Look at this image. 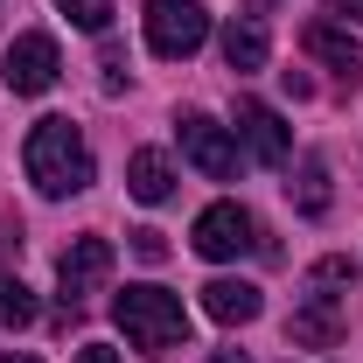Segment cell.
I'll list each match as a JSON object with an SVG mask.
<instances>
[{"label":"cell","mask_w":363,"mask_h":363,"mask_svg":"<svg viewBox=\"0 0 363 363\" xmlns=\"http://www.w3.org/2000/svg\"><path fill=\"white\" fill-rule=\"evenodd\" d=\"M21 168H28V182H35L43 196H77V189H91V175H98L84 133H77L70 119H35V133L21 147Z\"/></svg>","instance_id":"obj_1"},{"label":"cell","mask_w":363,"mask_h":363,"mask_svg":"<svg viewBox=\"0 0 363 363\" xmlns=\"http://www.w3.org/2000/svg\"><path fill=\"white\" fill-rule=\"evenodd\" d=\"M112 315H119V328H126V342L147 350V357H168V350L189 342L182 294H168V286H126V294L112 301Z\"/></svg>","instance_id":"obj_2"},{"label":"cell","mask_w":363,"mask_h":363,"mask_svg":"<svg viewBox=\"0 0 363 363\" xmlns=\"http://www.w3.org/2000/svg\"><path fill=\"white\" fill-rule=\"evenodd\" d=\"M210 43V14H203V0H147V49L154 56H196V49Z\"/></svg>","instance_id":"obj_3"},{"label":"cell","mask_w":363,"mask_h":363,"mask_svg":"<svg viewBox=\"0 0 363 363\" xmlns=\"http://www.w3.org/2000/svg\"><path fill=\"white\" fill-rule=\"evenodd\" d=\"M189 245L203 252V259H245L252 245H259V224H252V210L245 203H210L203 217H196V230H189Z\"/></svg>","instance_id":"obj_4"},{"label":"cell","mask_w":363,"mask_h":363,"mask_svg":"<svg viewBox=\"0 0 363 363\" xmlns=\"http://www.w3.org/2000/svg\"><path fill=\"white\" fill-rule=\"evenodd\" d=\"M112 279V238H77L70 252H63V266H56V286H63V308L77 315L91 294Z\"/></svg>","instance_id":"obj_5"},{"label":"cell","mask_w":363,"mask_h":363,"mask_svg":"<svg viewBox=\"0 0 363 363\" xmlns=\"http://www.w3.org/2000/svg\"><path fill=\"white\" fill-rule=\"evenodd\" d=\"M56 70H63V56H56V35H14L7 49V63H0V77L14 98H43L56 84Z\"/></svg>","instance_id":"obj_6"},{"label":"cell","mask_w":363,"mask_h":363,"mask_svg":"<svg viewBox=\"0 0 363 363\" xmlns=\"http://www.w3.org/2000/svg\"><path fill=\"white\" fill-rule=\"evenodd\" d=\"M182 133V154H189V168H203L210 182H224V175H238V140L210 119V112H189L175 126Z\"/></svg>","instance_id":"obj_7"},{"label":"cell","mask_w":363,"mask_h":363,"mask_svg":"<svg viewBox=\"0 0 363 363\" xmlns=\"http://www.w3.org/2000/svg\"><path fill=\"white\" fill-rule=\"evenodd\" d=\"M238 140L252 147V161H266V168H286V154H294V133L279 126V112L259 105V98H245L238 105Z\"/></svg>","instance_id":"obj_8"},{"label":"cell","mask_w":363,"mask_h":363,"mask_svg":"<svg viewBox=\"0 0 363 363\" xmlns=\"http://www.w3.org/2000/svg\"><path fill=\"white\" fill-rule=\"evenodd\" d=\"M335 335H342V294L308 279V301H301V315H294V342H308V350H328Z\"/></svg>","instance_id":"obj_9"},{"label":"cell","mask_w":363,"mask_h":363,"mask_svg":"<svg viewBox=\"0 0 363 363\" xmlns=\"http://www.w3.org/2000/svg\"><path fill=\"white\" fill-rule=\"evenodd\" d=\"M301 49H308L315 63H328L335 77H350V84H357V70H363V49H357V35H350L342 21H308Z\"/></svg>","instance_id":"obj_10"},{"label":"cell","mask_w":363,"mask_h":363,"mask_svg":"<svg viewBox=\"0 0 363 363\" xmlns=\"http://www.w3.org/2000/svg\"><path fill=\"white\" fill-rule=\"evenodd\" d=\"M259 308H266V301H259V286H252V279H210V286H203V315L224 321V328L259 321Z\"/></svg>","instance_id":"obj_11"},{"label":"cell","mask_w":363,"mask_h":363,"mask_svg":"<svg viewBox=\"0 0 363 363\" xmlns=\"http://www.w3.org/2000/svg\"><path fill=\"white\" fill-rule=\"evenodd\" d=\"M126 189H133L140 203H168V196H175V168H168V154L140 147L133 161H126Z\"/></svg>","instance_id":"obj_12"},{"label":"cell","mask_w":363,"mask_h":363,"mask_svg":"<svg viewBox=\"0 0 363 363\" xmlns=\"http://www.w3.org/2000/svg\"><path fill=\"white\" fill-rule=\"evenodd\" d=\"M224 63L230 70H266V21L259 14H245V21L224 28Z\"/></svg>","instance_id":"obj_13"},{"label":"cell","mask_w":363,"mask_h":363,"mask_svg":"<svg viewBox=\"0 0 363 363\" xmlns=\"http://www.w3.org/2000/svg\"><path fill=\"white\" fill-rule=\"evenodd\" d=\"M35 321V294L21 286V272H0V328H28Z\"/></svg>","instance_id":"obj_14"},{"label":"cell","mask_w":363,"mask_h":363,"mask_svg":"<svg viewBox=\"0 0 363 363\" xmlns=\"http://www.w3.org/2000/svg\"><path fill=\"white\" fill-rule=\"evenodd\" d=\"M294 203H301V217H328V168H321V161H308V168H301Z\"/></svg>","instance_id":"obj_15"},{"label":"cell","mask_w":363,"mask_h":363,"mask_svg":"<svg viewBox=\"0 0 363 363\" xmlns=\"http://www.w3.org/2000/svg\"><path fill=\"white\" fill-rule=\"evenodd\" d=\"M56 7H63L84 35H105V28H112V0H56Z\"/></svg>","instance_id":"obj_16"},{"label":"cell","mask_w":363,"mask_h":363,"mask_svg":"<svg viewBox=\"0 0 363 363\" xmlns=\"http://www.w3.org/2000/svg\"><path fill=\"white\" fill-rule=\"evenodd\" d=\"M308 279H315V286H357V259H321Z\"/></svg>","instance_id":"obj_17"},{"label":"cell","mask_w":363,"mask_h":363,"mask_svg":"<svg viewBox=\"0 0 363 363\" xmlns=\"http://www.w3.org/2000/svg\"><path fill=\"white\" fill-rule=\"evenodd\" d=\"M133 259L161 266V259H168V238H161V230H133Z\"/></svg>","instance_id":"obj_18"},{"label":"cell","mask_w":363,"mask_h":363,"mask_svg":"<svg viewBox=\"0 0 363 363\" xmlns=\"http://www.w3.org/2000/svg\"><path fill=\"white\" fill-rule=\"evenodd\" d=\"M7 259H21V217H0V272Z\"/></svg>","instance_id":"obj_19"},{"label":"cell","mask_w":363,"mask_h":363,"mask_svg":"<svg viewBox=\"0 0 363 363\" xmlns=\"http://www.w3.org/2000/svg\"><path fill=\"white\" fill-rule=\"evenodd\" d=\"M328 14L335 21H363V0H328Z\"/></svg>","instance_id":"obj_20"},{"label":"cell","mask_w":363,"mask_h":363,"mask_svg":"<svg viewBox=\"0 0 363 363\" xmlns=\"http://www.w3.org/2000/svg\"><path fill=\"white\" fill-rule=\"evenodd\" d=\"M77 363H119V357H112L105 342H84V350H77Z\"/></svg>","instance_id":"obj_21"},{"label":"cell","mask_w":363,"mask_h":363,"mask_svg":"<svg viewBox=\"0 0 363 363\" xmlns=\"http://www.w3.org/2000/svg\"><path fill=\"white\" fill-rule=\"evenodd\" d=\"M210 363H245V350H210Z\"/></svg>","instance_id":"obj_22"},{"label":"cell","mask_w":363,"mask_h":363,"mask_svg":"<svg viewBox=\"0 0 363 363\" xmlns=\"http://www.w3.org/2000/svg\"><path fill=\"white\" fill-rule=\"evenodd\" d=\"M7 363H35V357H7Z\"/></svg>","instance_id":"obj_23"}]
</instances>
